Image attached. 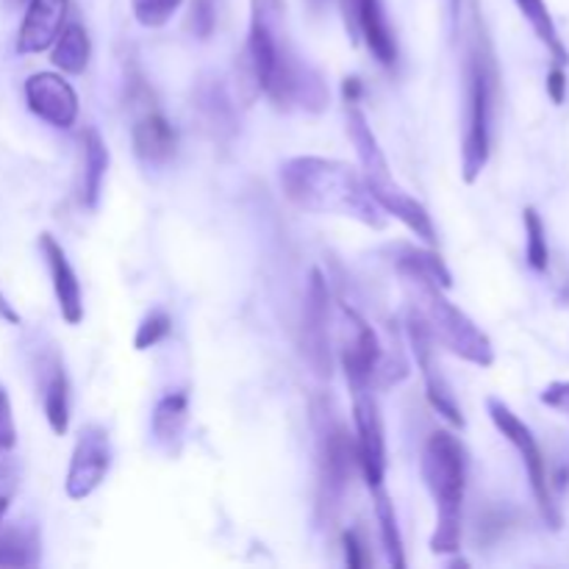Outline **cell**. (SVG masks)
<instances>
[{"instance_id": "1", "label": "cell", "mask_w": 569, "mask_h": 569, "mask_svg": "<svg viewBox=\"0 0 569 569\" xmlns=\"http://www.w3.org/2000/svg\"><path fill=\"white\" fill-rule=\"evenodd\" d=\"M239 98L253 106L267 94L278 109L320 114L331 103V89L322 72L311 67L287 31L283 0H250V31L237 64Z\"/></svg>"}, {"instance_id": "2", "label": "cell", "mask_w": 569, "mask_h": 569, "mask_svg": "<svg viewBox=\"0 0 569 569\" xmlns=\"http://www.w3.org/2000/svg\"><path fill=\"white\" fill-rule=\"evenodd\" d=\"M395 267L400 272L406 295L411 300V311L422 320L431 339L459 359L476 367L495 365L492 339L465 315L456 303H450L448 289L453 287V276L437 253L417 248H403L395 256Z\"/></svg>"}, {"instance_id": "3", "label": "cell", "mask_w": 569, "mask_h": 569, "mask_svg": "<svg viewBox=\"0 0 569 569\" xmlns=\"http://www.w3.org/2000/svg\"><path fill=\"white\" fill-rule=\"evenodd\" d=\"M281 189L289 203L311 214L348 217L376 231L387 228V211L372 198L361 170L350 167L348 161L295 156L283 161Z\"/></svg>"}, {"instance_id": "4", "label": "cell", "mask_w": 569, "mask_h": 569, "mask_svg": "<svg viewBox=\"0 0 569 569\" xmlns=\"http://www.w3.org/2000/svg\"><path fill=\"white\" fill-rule=\"evenodd\" d=\"M422 478L437 506L431 550L453 556L461 550V509L467 495V450L459 437L437 431L422 448Z\"/></svg>"}, {"instance_id": "5", "label": "cell", "mask_w": 569, "mask_h": 569, "mask_svg": "<svg viewBox=\"0 0 569 569\" xmlns=\"http://www.w3.org/2000/svg\"><path fill=\"white\" fill-rule=\"evenodd\" d=\"M315 431L317 467H320V503L326 509H337L348 492L353 470H359L356 437L333 415L328 400H315Z\"/></svg>"}, {"instance_id": "6", "label": "cell", "mask_w": 569, "mask_h": 569, "mask_svg": "<svg viewBox=\"0 0 569 569\" xmlns=\"http://www.w3.org/2000/svg\"><path fill=\"white\" fill-rule=\"evenodd\" d=\"M492 100L495 76L489 59L476 50L470 56V103H467V131L461 144V178L476 183L492 153Z\"/></svg>"}, {"instance_id": "7", "label": "cell", "mask_w": 569, "mask_h": 569, "mask_svg": "<svg viewBox=\"0 0 569 569\" xmlns=\"http://www.w3.org/2000/svg\"><path fill=\"white\" fill-rule=\"evenodd\" d=\"M487 409H489V417H492L495 428H498V431L503 433L511 445H515L517 453L522 456V465H526V470H528V481H531L533 498H537V506H539V511H542L545 522H548L553 531H559L561 522L565 520H561L559 506H556V500H553V487H550L548 465H545V456H542V448H539L537 437H533L531 428H528L526 422H522L520 417H517L515 411L503 403V400L489 398Z\"/></svg>"}, {"instance_id": "8", "label": "cell", "mask_w": 569, "mask_h": 569, "mask_svg": "<svg viewBox=\"0 0 569 569\" xmlns=\"http://www.w3.org/2000/svg\"><path fill=\"white\" fill-rule=\"evenodd\" d=\"M353 395V426H356V453H359V472L367 487H383L387 478V439H383V417L372 387L350 389Z\"/></svg>"}, {"instance_id": "9", "label": "cell", "mask_w": 569, "mask_h": 569, "mask_svg": "<svg viewBox=\"0 0 569 569\" xmlns=\"http://www.w3.org/2000/svg\"><path fill=\"white\" fill-rule=\"evenodd\" d=\"M339 317H342V367L348 387H372L383 367V348L378 342V333L348 303H339Z\"/></svg>"}, {"instance_id": "10", "label": "cell", "mask_w": 569, "mask_h": 569, "mask_svg": "<svg viewBox=\"0 0 569 569\" xmlns=\"http://www.w3.org/2000/svg\"><path fill=\"white\" fill-rule=\"evenodd\" d=\"M111 467V439L109 431L98 422H87L78 431L76 448H72L70 470H67L64 492L70 500H87L100 483L106 481Z\"/></svg>"}, {"instance_id": "11", "label": "cell", "mask_w": 569, "mask_h": 569, "mask_svg": "<svg viewBox=\"0 0 569 569\" xmlns=\"http://www.w3.org/2000/svg\"><path fill=\"white\" fill-rule=\"evenodd\" d=\"M409 342L411 353H415L417 367L422 372V381H426L428 403L445 417L453 428H465V415H461L459 403H456V395L450 389L448 378H445L442 367L437 365V342L431 339L428 328L422 326L420 317L415 311H409Z\"/></svg>"}, {"instance_id": "12", "label": "cell", "mask_w": 569, "mask_h": 569, "mask_svg": "<svg viewBox=\"0 0 569 569\" xmlns=\"http://www.w3.org/2000/svg\"><path fill=\"white\" fill-rule=\"evenodd\" d=\"M26 103L39 120L59 131H70L81 114L78 92L59 72H33L26 81Z\"/></svg>"}, {"instance_id": "13", "label": "cell", "mask_w": 569, "mask_h": 569, "mask_svg": "<svg viewBox=\"0 0 569 569\" xmlns=\"http://www.w3.org/2000/svg\"><path fill=\"white\" fill-rule=\"evenodd\" d=\"M331 292L320 270H311L309 292H306L303 311V348L306 359L315 367L317 376H331V333H328V317H331Z\"/></svg>"}, {"instance_id": "14", "label": "cell", "mask_w": 569, "mask_h": 569, "mask_svg": "<svg viewBox=\"0 0 569 569\" xmlns=\"http://www.w3.org/2000/svg\"><path fill=\"white\" fill-rule=\"evenodd\" d=\"M137 89H139V98H133L131 94L133 103H139L137 120H133V128H131L133 150H137L139 159L148 161V164H164V161H170L172 153H176V144H178L176 128H172L170 120L161 114L153 94H150L142 83H139Z\"/></svg>"}, {"instance_id": "15", "label": "cell", "mask_w": 569, "mask_h": 569, "mask_svg": "<svg viewBox=\"0 0 569 569\" xmlns=\"http://www.w3.org/2000/svg\"><path fill=\"white\" fill-rule=\"evenodd\" d=\"M70 0H28L20 33H17V53L33 56L53 48L56 37L67 22Z\"/></svg>"}, {"instance_id": "16", "label": "cell", "mask_w": 569, "mask_h": 569, "mask_svg": "<svg viewBox=\"0 0 569 569\" xmlns=\"http://www.w3.org/2000/svg\"><path fill=\"white\" fill-rule=\"evenodd\" d=\"M39 248H42L44 264H48L50 281H53V295L61 317H64L67 326H78L83 320V292L70 259H67L64 248L53 239V233H42Z\"/></svg>"}, {"instance_id": "17", "label": "cell", "mask_w": 569, "mask_h": 569, "mask_svg": "<svg viewBox=\"0 0 569 569\" xmlns=\"http://www.w3.org/2000/svg\"><path fill=\"white\" fill-rule=\"evenodd\" d=\"M81 203L87 209L98 206L100 192H103L106 170H109V148H106L103 137L94 128H83L81 133Z\"/></svg>"}, {"instance_id": "18", "label": "cell", "mask_w": 569, "mask_h": 569, "mask_svg": "<svg viewBox=\"0 0 569 569\" xmlns=\"http://www.w3.org/2000/svg\"><path fill=\"white\" fill-rule=\"evenodd\" d=\"M92 59V42L81 22H64L61 33L50 48V61L61 76H81Z\"/></svg>"}, {"instance_id": "19", "label": "cell", "mask_w": 569, "mask_h": 569, "mask_svg": "<svg viewBox=\"0 0 569 569\" xmlns=\"http://www.w3.org/2000/svg\"><path fill=\"white\" fill-rule=\"evenodd\" d=\"M189 422V398L187 392H167L164 398L156 403L153 417H150V428H153L156 442L172 448L181 442L183 428Z\"/></svg>"}, {"instance_id": "20", "label": "cell", "mask_w": 569, "mask_h": 569, "mask_svg": "<svg viewBox=\"0 0 569 569\" xmlns=\"http://www.w3.org/2000/svg\"><path fill=\"white\" fill-rule=\"evenodd\" d=\"M42 406L50 431L56 437H64L67 428H70V381H67V372L59 359H53L48 378H44Z\"/></svg>"}, {"instance_id": "21", "label": "cell", "mask_w": 569, "mask_h": 569, "mask_svg": "<svg viewBox=\"0 0 569 569\" xmlns=\"http://www.w3.org/2000/svg\"><path fill=\"white\" fill-rule=\"evenodd\" d=\"M515 3H517V9H520V14L528 20V26L533 28V33L539 37V42L548 48L553 64L567 67L569 53H567L565 42H561L559 28H556V20H553V14H550L548 3H545V0H515Z\"/></svg>"}, {"instance_id": "22", "label": "cell", "mask_w": 569, "mask_h": 569, "mask_svg": "<svg viewBox=\"0 0 569 569\" xmlns=\"http://www.w3.org/2000/svg\"><path fill=\"white\" fill-rule=\"evenodd\" d=\"M39 561V533L31 526L0 531V567H33Z\"/></svg>"}, {"instance_id": "23", "label": "cell", "mask_w": 569, "mask_h": 569, "mask_svg": "<svg viewBox=\"0 0 569 569\" xmlns=\"http://www.w3.org/2000/svg\"><path fill=\"white\" fill-rule=\"evenodd\" d=\"M372 500H376V517H378V531H381L383 550H387L389 565L403 569L406 556H403V539H400L398 528V515H395V503L389 498V492L383 487L372 489Z\"/></svg>"}, {"instance_id": "24", "label": "cell", "mask_w": 569, "mask_h": 569, "mask_svg": "<svg viewBox=\"0 0 569 569\" xmlns=\"http://www.w3.org/2000/svg\"><path fill=\"white\" fill-rule=\"evenodd\" d=\"M522 220H526V233H528V264L537 272H545L550 264V250L548 239H545V222L539 217V211L533 206H528L522 211Z\"/></svg>"}, {"instance_id": "25", "label": "cell", "mask_w": 569, "mask_h": 569, "mask_svg": "<svg viewBox=\"0 0 569 569\" xmlns=\"http://www.w3.org/2000/svg\"><path fill=\"white\" fill-rule=\"evenodd\" d=\"M183 0H131L133 17L144 28H161L178 14Z\"/></svg>"}, {"instance_id": "26", "label": "cell", "mask_w": 569, "mask_h": 569, "mask_svg": "<svg viewBox=\"0 0 569 569\" xmlns=\"http://www.w3.org/2000/svg\"><path fill=\"white\" fill-rule=\"evenodd\" d=\"M170 331H172L170 315H167V311H161V309H153L150 315L142 317V322H139L137 337H133V348H137V350L156 348L161 339H167V333H170Z\"/></svg>"}, {"instance_id": "27", "label": "cell", "mask_w": 569, "mask_h": 569, "mask_svg": "<svg viewBox=\"0 0 569 569\" xmlns=\"http://www.w3.org/2000/svg\"><path fill=\"white\" fill-rule=\"evenodd\" d=\"M14 445H17V426H14V415H11V400H9V392L0 387V456L14 450Z\"/></svg>"}, {"instance_id": "28", "label": "cell", "mask_w": 569, "mask_h": 569, "mask_svg": "<svg viewBox=\"0 0 569 569\" xmlns=\"http://www.w3.org/2000/svg\"><path fill=\"white\" fill-rule=\"evenodd\" d=\"M214 14H217V0H192V31L200 39H206L214 28Z\"/></svg>"}, {"instance_id": "29", "label": "cell", "mask_w": 569, "mask_h": 569, "mask_svg": "<svg viewBox=\"0 0 569 569\" xmlns=\"http://www.w3.org/2000/svg\"><path fill=\"white\" fill-rule=\"evenodd\" d=\"M539 398H542L545 406L569 417V381H553L550 387H545V392Z\"/></svg>"}, {"instance_id": "30", "label": "cell", "mask_w": 569, "mask_h": 569, "mask_svg": "<svg viewBox=\"0 0 569 569\" xmlns=\"http://www.w3.org/2000/svg\"><path fill=\"white\" fill-rule=\"evenodd\" d=\"M14 487H17L14 470H11L9 461H0V526H3V517H6V511H9Z\"/></svg>"}, {"instance_id": "31", "label": "cell", "mask_w": 569, "mask_h": 569, "mask_svg": "<svg viewBox=\"0 0 569 569\" xmlns=\"http://www.w3.org/2000/svg\"><path fill=\"white\" fill-rule=\"evenodd\" d=\"M548 94L556 106L565 103L567 98V72L561 64H553L548 72Z\"/></svg>"}, {"instance_id": "32", "label": "cell", "mask_w": 569, "mask_h": 569, "mask_svg": "<svg viewBox=\"0 0 569 569\" xmlns=\"http://www.w3.org/2000/svg\"><path fill=\"white\" fill-rule=\"evenodd\" d=\"M345 561H348L350 567H365L367 565L365 548H361V542H359V537H356V533H345Z\"/></svg>"}, {"instance_id": "33", "label": "cell", "mask_w": 569, "mask_h": 569, "mask_svg": "<svg viewBox=\"0 0 569 569\" xmlns=\"http://www.w3.org/2000/svg\"><path fill=\"white\" fill-rule=\"evenodd\" d=\"M0 320H6L9 326H20V315H17L14 306L9 303V298L3 292H0Z\"/></svg>"}, {"instance_id": "34", "label": "cell", "mask_w": 569, "mask_h": 569, "mask_svg": "<svg viewBox=\"0 0 569 569\" xmlns=\"http://www.w3.org/2000/svg\"><path fill=\"white\" fill-rule=\"evenodd\" d=\"M353 3H356V0H342V11H345V14H348V11L353 9Z\"/></svg>"}, {"instance_id": "35", "label": "cell", "mask_w": 569, "mask_h": 569, "mask_svg": "<svg viewBox=\"0 0 569 569\" xmlns=\"http://www.w3.org/2000/svg\"><path fill=\"white\" fill-rule=\"evenodd\" d=\"M453 9H456V11H459V0H453Z\"/></svg>"}]
</instances>
